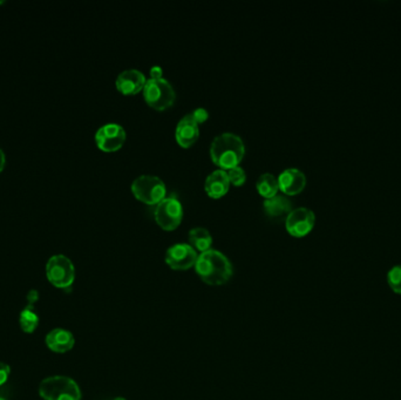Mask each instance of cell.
<instances>
[{
	"instance_id": "obj_14",
	"label": "cell",
	"mask_w": 401,
	"mask_h": 400,
	"mask_svg": "<svg viewBox=\"0 0 401 400\" xmlns=\"http://www.w3.org/2000/svg\"><path fill=\"white\" fill-rule=\"evenodd\" d=\"M38 300H39V293L37 290H31L30 293H27V306L21 311L19 317V324L24 333H33L39 325V316L34 306Z\"/></svg>"
},
{
	"instance_id": "obj_5",
	"label": "cell",
	"mask_w": 401,
	"mask_h": 400,
	"mask_svg": "<svg viewBox=\"0 0 401 400\" xmlns=\"http://www.w3.org/2000/svg\"><path fill=\"white\" fill-rule=\"evenodd\" d=\"M132 192L138 200L148 205H158L165 199L167 187L159 176L143 174L132 182Z\"/></svg>"
},
{
	"instance_id": "obj_17",
	"label": "cell",
	"mask_w": 401,
	"mask_h": 400,
	"mask_svg": "<svg viewBox=\"0 0 401 400\" xmlns=\"http://www.w3.org/2000/svg\"><path fill=\"white\" fill-rule=\"evenodd\" d=\"M264 210L270 219L282 220L287 217L289 212L292 210V203L287 196L282 194H276L269 199L264 200Z\"/></svg>"
},
{
	"instance_id": "obj_26",
	"label": "cell",
	"mask_w": 401,
	"mask_h": 400,
	"mask_svg": "<svg viewBox=\"0 0 401 400\" xmlns=\"http://www.w3.org/2000/svg\"><path fill=\"white\" fill-rule=\"evenodd\" d=\"M114 400H127V399H125V398H122V397H118V398H115Z\"/></svg>"
},
{
	"instance_id": "obj_15",
	"label": "cell",
	"mask_w": 401,
	"mask_h": 400,
	"mask_svg": "<svg viewBox=\"0 0 401 400\" xmlns=\"http://www.w3.org/2000/svg\"><path fill=\"white\" fill-rule=\"evenodd\" d=\"M45 343L53 352L66 353L75 347V338L68 330L53 329L48 333Z\"/></svg>"
},
{
	"instance_id": "obj_8",
	"label": "cell",
	"mask_w": 401,
	"mask_h": 400,
	"mask_svg": "<svg viewBox=\"0 0 401 400\" xmlns=\"http://www.w3.org/2000/svg\"><path fill=\"white\" fill-rule=\"evenodd\" d=\"M197 257V252L189 243H175L165 252V261L172 270L185 271L195 266Z\"/></svg>"
},
{
	"instance_id": "obj_13",
	"label": "cell",
	"mask_w": 401,
	"mask_h": 400,
	"mask_svg": "<svg viewBox=\"0 0 401 400\" xmlns=\"http://www.w3.org/2000/svg\"><path fill=\"white\" fill-rule=\"evenodd\" d=\"M199 124L192 118V113L185 115L176 126V140L182 147H190L199 139Z\"/></svg>"
},
{
	"instance_id": "obj_1",
	"label": "cell",
	"mask_w": 401,
	"mask_h": 400,
	"mask_svg": "<svg viewBox=\"0 0 401 400\" xmlns=\"http://www.w3.org/2000/svg\"><path fill=\"white\" fill-rule=\"evenodd\" d=\"M195 270L203 282L212 286H219L229 282L234 268L229 259L223 252L209 249L199 254Z\"/></svg>"
},
{
	"instance_id": "obj_25",
	"label": "cell",
	"mask_w": 401,
	"mask_h": 400,
	"mask_svg": "<svg viewBox=\"0 0 401 400\" xmlns=\"http://www.w3.org/2000/svg\"><path fill=\"white\" fill-rule=\"evenodd\" d=\"M4 167H5V154H4V151L0 149V172L3 171Z\"/></svg>"
},
{
	"instance_id": "obj_6",
	"label": "cell",
	"mask_w": 401,
	"mask_h": 400,
	"mask_svg": "<svg viewBox=\"0 0 401 400\" xmlns=\"http://www.w3.org/2000/svg\"><path fill=\"white\" fill-rule=\"evenodd\" d=\"M46 276L55 288L67 289L75 282V268L66 256H52L46 264Z\"/></svg>"
},
{
	"instance_id": "obj_9",
	"label": "cell",
	"mask_w": 401,
	"mask_h": 400,
	"mask_svg": "<svg viewBox=\"0 0 401 400\" xmlns=\"http://www.w3.org/2000/svg\"><path fill=\"white\" fill-rule=\"evenodd\" d=\"M314 222L316 215L314 210L307 207H298L289 212L285 219V227L291 235L295 237H303L312 230Z\"/></svg>"
},
{
	"instance_id": "obj_12",
	"label": "cell",
	"mask_w": 401,
	"mask_h": 400,
	"mask_svg": "<svg viewBox=\"0 0 401 400\" xmlns=\"http://www.w3.org/2000/svg\"><path fill=\"white\" fill-rule=\"evenodd\" d=\"M277 178L280 190L287 195L298 194L307 185V176L298 168L284 169Z\"/></svg>"
},
{
	"instance_id": "obj_27",
	"label": "cell",
	"mask_w": 401,
	"mask_h": 400,
	"mask_svg": "<svg viewBox=\"0 0 401 400\" xmlns=\"http://www.w3.org/2000/svg\"><path fill=\"white\" fill-rule=\"evenodd\" d=\"M1 4H4V1H0V5H1Z\"/></svg>"
},
{
	"instance_id": "obj_3",
	"label": "cell",
	"mask_w": 401,
	"mask_h": 400,
	"mask_svg": "<svg viewBox=\"0 0 401 400\" xmlns=\"http://www.w3.org/2000/svg\"><path fill=\"white\" fill-rule=\"evenodd\" d=\"M39 394L44 400H80L81 391L75 380L65 376L45 378L39 385Z\"/></svg>"
},
{
	"instance_id": "obj_24",
	"label": "cell",
	"mask_w": 401,
	"mask_h": 400,
	"mask_svg": "<svg viewBox=\"0 0 401 400\" xmlns=\"http://www.w3.org/2000/svg\"><path fill=\"white\" fill-rule=\"evenodd\" d=\"M162 75H163V70H162L161 66H159V65H155V66H153V67L150 68V77H152L153 79L163 77Z\"/></svg>"
},
{
	"instance_id": "obj_7",
	"label": "cell",
	"mask_w": 401,
	"mask_h": 400,
	"mask_svg": "<svg viewBox=\"0 0 401 400\" xmlns=\"http://www.w3.org/2000/svg\"><path fill=\"white\" fill-rule=\"evenodd\" d=\"M156 222L165 230H172L181 223L183 217L182 203L177 198L168 196L156 205L154 210Z\"/></svg>"
},
{
	"instance_id": "obj_16",
	"label": "cell",
	"mask_w": 401,
	"mask_h": 400,
	"mask_svg": "<svg viewBox=\"0 0 401 400\" xmlns=\"http://www.w3.org/2000/svg\"><path fill=\"white\" fill-rule=\"evenodd\" d=\"M229 176L224 169H216L210 173L204 182V188L208 195L216 199L224 195L229 190Z\"/></svg>"
},
{
	"instance_id": "obj_23",
	"label": "cell",
	"mask_w": 401,
	"mask_h": 400,
	"mask_svg": "<svg viewBox=\"0 0 401 400\" xmlns=\"http://www.w3.org/2000/svg\"><path fill=\"white\" fill-rule=\"evenodd\" d=\"M11 369L7 364L0 362V387L6 383L10 377Z\"/></svg>"
},
{
	"instance_id": "obj_2",
	"label": "cell",
	"mask_w": 401,
	"mask_h": 400,
	"mask_svg": "<svg viewBox=\"0 0 401 400\" xmlns=\"http://www.w3.org/2000/svg\"><path fill=\"white\" fill-rule=\"evenodd\" d=\"M246 154V146L240 135L233 131H223L216 135L210 145V156L222 169L240 165Z\"/></svg>"
},
{
	"instance_id": "obj_22",
	"label": "cell",
	"mask_w": 401,
	"mask_h": 400,
	"mask_svg": "<svg viewBox=\"0 0 401 400\" xmlns=\"http://www.w3.org/2000/svg\"><path fill=\"white\" fill-rule=\"evenodd\" d=\"M192 118L195 119L197 124H202L206 121L207 119L209 118V113L207 111L206 108L199 107L192 112Z\"/></svg>"
},
{
	"instance_id": "obj_21",
	"label": "cell",
	"mask_w": 401,
	"mask_h": 400,
	"mask_svg": "<svg viewBox=\"0 0 401 400\" xmlns=\"http://www.w3.org/2000/svg\"><path fill=\"white\" fill-rule=\"evenodd\" d=\"M228 176L229 181L233 182L235 185H241L246 182V173L241 166H235L233 168L228 169Z\"/></svg>"
},
{
	"instance_id": "obj_28",
	"label": "cell",
	"mask_w": 401,
	"mask_h": 400,
	"mask_svg": "<svg viewBox=\"0 0 401 400\" xmlns=\"http://www.w3.org/2000/svg\"><path fill=\"white\" fill-rule=\"evenodd\" d=\"M0 400H5V399H3V398H0Z\"/></svg>"
},
{
	"instance_id": "obj_10",
	"label": "cell",
	"mask_w": 401,
	"mask_h": 400,
	"mask_svg": "<svg viewBox=\"0 0 401 400\" xmlns=\"http://www.w3.org/2000/svg\"><path fill=\"white\" fill-rule=\"evenodd\" d=\"M127 133L119 124H106L95 133V141L99 148L104 151H115L125 144Z\"/></svg>"
},
{
	"instance_id": "obj_20",
	"label": "cell",
	"mask_w": 401,
	"mask_h": 400,
	"mask_svg": "<svg viewBox=\"0 0 401 400\" xmlns=\"http://www.w3.org/2000/svg\"><path fill=\"white\" fill-rule=\"evenodd\" d=\"M388 283L393 293L401 295V264L390 269L388 273Z\"/></svg>"
},
{
	"instance_id": "obj_18",
	"label": "cell",
	"mask_w": 401,
	"mask_h": 400,
	"mask_svg": "<svg viewBox=\"0 0 401 400\" xmlns=\"http://www.w3.org/2000/svg\"><path fill=\"white\" fill-rule=\"evenodd\" d=\"M188 237L189 244L194 249L199 250L201 252L212 249L213 236L210 234L209 230L204 227H195V228L190 229Z\"/></svg>"
},
{
	"instance_id": "obj_11",
	"label": "cell",
	"mask_w": 401,
	"mask_h": 400,
	"mask_svg": "<svg viewBox=\"0 0 401 400\" xmlns=\"http://www.w3.org/2000/svg\"><path fill=\"white\" fill-rule=\"evenodd\" d=\"M145 75L136 68H128L122 71L115 80V85L119 91L123 94H136L145 87Z\"/></svg>"
},
{
	"instance_id": "obj_4",
	"label": "cell",
	"mask_w": 401,
	"mask_h": 400,
	"mask_svg": "<svg viewBox=\"0 0 401 400\" xmlns=\"http://www.w3.org/2000/svg\"><path fill=\"white\" fill-rule=\"evenodd\" d=\"M143 97L147 104L155 109H165L170 107L176 99V92L172 85L165 77L148 79L143 87Z\"/></svg>"
},
{
	"instance_id": "obj_19",
	"label": "cell",
	"mask_w": 401,
	"mask_h": 400,
	"mask_svg": "<svg viewBox=\"0 0 401 400\" xmlns=\"http://www.w3.org/2000/svg\"><path fill=\"white\" fill-rule=\"evenodd\" d=\"M256 188L260 195L264 196L265 199H269L271 196L276 195L280 189L278 178L271 173H263L260 178H257Z\"/></svg>"
}]
</instances>
